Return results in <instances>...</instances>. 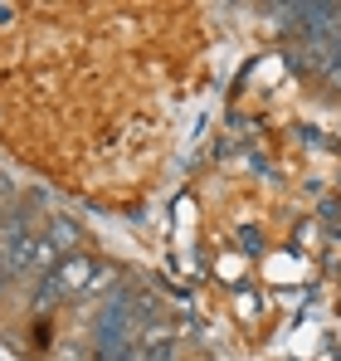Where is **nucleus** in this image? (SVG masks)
<instances>
[{"mask_svg":"<svg viewBox=\"0 0 341 361\" xmlns=\"http://www.w3.org/2000/svg\"><path fill=\"white\" fill-rule=\"evenodd\" d=\"M93 274H98V264H93L88 254H68L49 279L58 283V293H63V298H83V293H88V283H93Z\"/></svg>","mask_w":341,"mask_h":361,"instance_id":"nucleus-1","label":"nucleus"},{"mask_svg":"<svg viewBox=\"0 0 341 361\" xmlns=\"http://www.w3.org/2000/svg\"><path fill=\"white\" fill-rule=\"evenodd\" d=\"M44 240L68 259V254H78V249H83V230H78L68 215H49V220H44Z\"/></svg>","mask_w":341,"mask_h":361,"instance_id":"nucleus-2","label":"nucleus"},{"mask_svg":"<svg viewBox=\"0 0 341 361\" xmlns=\"http://www.w3.org/2000/svg\"><path fill=\"white\" fill-rule=\"evenodd\" d=\"M322 83H327V88H332V93H341V59L332 63V68H327V73H322Z\"/></svg>","mask_w":341,"mask_h":361,"instance_id":"nucleus-3","label":"nucleus"},{"mask_svg":"<svg viewBox=\"0 0 341 361\" xmlns=\"http://www.w3.org/2000/svg\"><path fill=\"white\" fill-rule=\"evenodd\" d=\"M170 357H175V347H170V342H166V347H156V352H147V357H142V361H170Z\"/></svg>","mask_w":341,"mask_h":361,"instance_id":"nucleus-4","label":"nucleus"},{"mask_svg":"<svg viewBox=\"0 0 341 361\" xmlns=\"http://www.w3.org/2000/svg\"><path fill=\"white\" fill-rule=\"evenodd\" d=\"M35 342H39V347H49V317H44V322H35Z\"/></svg>","mask_w":341,"mask_h":361,"instance_id":"nucleus-5","label":"nucleus"},{"mask_svg":"<svg viewBox=\"0 0 341 361\" xmlns=\"http://www.w3.org/2000/svg\"><path fill=\"white\" fill-rule=\"evenodd\" d=\"M5 283H10V269H5V259H0V293H5Z\"/></svg>","mask_w":341,"mask_h":361,"instance_id":"nucleus-6","label":"nucleus"},{"mask_svg":"<svg viewBox=\"0 0 341 361\" xmlns=\"http://www.w3.org/2000/svg\"><path fill=\"white\" fill-rule=\"evenodd\" d=\"M5 195H10V180H5V176H0V200H5Z\"/></svg>","mask_w":341,"mask_h":361,"instance_id":"nucleus-7","label":"nucleus"},{"mask_svg":"<svg viewBox=\"0 0 341 361\" xmlns=\"http://www.w3.org/2000/svg\"><path fill=\"white\" fill-rule=\"evenodd\" d=\"M0 20H10V5H0Z\"/></svg>","mask_w":341,"mask_h":361,"instance_id":"nucleus-8","label":"nucleus"}]
</instances>
